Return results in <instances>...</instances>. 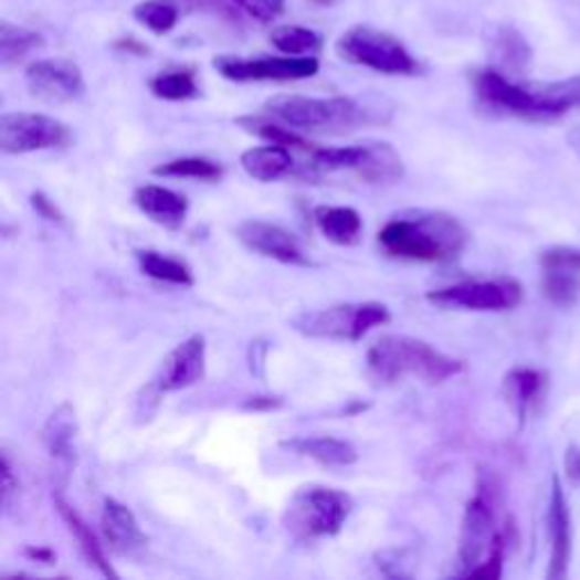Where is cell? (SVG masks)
Masks as SVG:
<instances>
[{
    "label": "cell",
    "mask_w": 580,
    "mask_h": 580,
    "mask_svg": "<svg viewBox=\"0 0 580 580\" xmlns=\"http://www.w3.org/2000/svg\"><path fill=\"white\" fill-rule=\"evenodd\" d=\"M467 230L463 222L442 211H420L388 220L379 232V245L388 256L442 263L456 259L467 245Z\"/></svg>",
    "instance_id": "cell-1"
},
{
    "label": "cell",
    "mask_w": 580,
    "mask_h": 580,
    "mask_svg": "<svg viewBox=\"0 0 580 580\" xmlns=\"http://www.w3.org/2000/svg\"><path fill=\"white\" fill-rule=\"evenodd\" d=\"M463 370V361L413 336L388 334L368 349V375L379 386H392L409 377L437 386Z\"/></svg>",
    "instance_id": "cell-2"
},
{
    "label": "cell",
    "mask_w": 580,
    "mask_h": 580,
    "mask_svg": "<svg viewBox=\"0 0 580 580\" xmlns=\"http://www.w3.org/2000/svg\"><path fill=\"white\" fill-rule=\"evenodd\" d=\"M265 114L297 129L316 134H342L370 120V109L354 98L277 96L265 103Z\"/></svg>",
    "instance_id": "cell-3"
},
{
    "label": "cell",
    "mask_w": 580,
    "mask_h": 580,
    "mask_svg": "<svg viewBox=\"0 0 580 580\" xmlns=\"http://www.w3.org/2000/svg\"><path fill=\"white\" fill-rule=\"evenodd\" d=\"M354 508L347 493L325 485L299 487L288 502L282 524L297 542H316L338 535Z\"/></svg>",
    "instance_id": "cell-4"
},
{
    "label": "cell",
    "mask_w": 580,
    "mask_h": 580,
    "mask_svg": "<svg viewBox=\"0 0 580 580\" xmlns=\"http://www.w3.org/2000/svg\"><path fill=\"white\" fill-rule=\"evenodd\" d=\"M390 323V310L379 302L336 304L327 308L304 310L293 318V329L308 338L359 342L375 327Z\"/></svg>",
    "instance_id": "cell-5"
},
{
    "label": "cell",
    "mask_w": 580,
    "mask_h": 580,
    "mask_svg": "<svg viewBox=\"0 0 580 580\" xmlns=\"http://www.w3.org/2000/svg\"><path fill=\"white\" fill-rule=\"evenodd\" d=\"M336 53L340 60L366 66L383 75H413L418 73V62L407 51L404 43L388 32L370 25H354L338 41Z\"/></svg>",
    "instance_id": "cell-6"
},
{
    "label": "cell",
    "mask_w": 580,
    "mask_h": 580,
    "mask_svg": "<svg viewBox=\"0 0 580 580\" xmlns=\"http://www.w3.org/2000/svg\"><path fill=\"white\" fill-rule=\"evenodd\" d=\"M71 139V129L46 114L14 112L0 118V150L6 155L57 150L66 148Z\"/></svg>",
    "instance_id": "cell-7"
},
{
    "label": "cell",
    "mask_w": 580,
    "mask_h": 580,
    "mask_svg": "<svg viewBox=\"0 0 580 580\" xmlns=\"http://www.w3.org/2000/svg\"><path fill=\"white\" fill-rule=\"evenodd\" d=\"M521 284L510 277L470 280L426 293V299L440 308L465 310H510L521 302Z\"/></svg>",
    "instance_id": "cell-8"
},
{
    "label": "cell",
    "mask_w": 580,
    "mask_h": 580,
    "mask_svg": "<svg viewBox=\"0 0 580 580\" xmlns=\"http://www.w3.org/2000/svg\"><path fill=\"white\" fill-rule=\"evenodd\" d=\"M499 528L495 526V504L489 487L485 483L478 485L476 495L467 502L463 528H461V540H458V576H470V571L481 565V558L489 553L495 545Z\"/></svg>",
    "instance_id": "cell-9"
},
{
    "label": "cell",
    "mask_w": 580,
    "mask_h": 580,
    "mask_svg": "<svg viewBox=\"0 0 580 580\" xmlns=\"http://www.w3.org/2000/svg\"><path fill=\"white\" fill-rule=\"evenodd\" d=\"M215 71L232 82H291V80H306L314 77L320 71V62L314 55L306 57H215Z\"/></svg>",
    "instance_id": "cell-10"
},
{
    "label": "cell",
    "mask_w": 580,
    "mask_h": 580,
    "mask_svg": "<svg viewBox=\"0 0 580 580\" xmlns=\"http://www.w3.org/2000/svg\"><path fill=\"white\" fill-rule=\"evenodd\" d=\"M25 84L32 98L46 105H66L84 96V75L73 60H39L25 68Z\"/></svg>",
    "instance_id": "cell-11"
},
{
    "label": "cell",
    "mask_w": 580,
    "mask_h": 580,
    "mask_svg": "<svg viewBox=\"0 0 580 580\" xmlns=\"http://www.w3.org/2000/svg\"><path fill=\"white\" fill-rule=\"evenodd\" d=\"M542 293L560 308H571L580 299V250L578 247H549L540 256Z\"/></svg>",
    "instance_id": "cell-12"
},
{
    "label": "cell",
    "mask_w": 580,
    "mask_h": 580,
    "mask_svg": "<svg viewBox=\"0 0 580 580\" xmlns=\"http://www.w3.org/2000/svg\"><path fill=\"white\" fill-rule=\"evenodd\" d=\"M204 375H207L204 338L191 336L166 356L155 379V386L159 392H177L200 383Z\"/></svg>",
    "instance_id": "cell-13"
},
{
    "label": "cell",
    "mask_w": 580,
    "mask_h": 580,
    "mask_svg": "<svg viewBox=\"0 0 580 580\" xmlns=\"http://www.w3.org/2000/svg\"><path fill=\"white\" fill-rule=\"evenodd\" d=\"M236 236L245 247L261 256L275 259L286 265H310L299 241L288 230L275 225V222L245 220L239 225Z\"/></svg>",
    "instance_id": "cell-14"
},
{
    "label": "cell",
    "mask_w": 580,
    "mask_h": 580,
    "mask_svg": "<svg viewBox=\"0 0 580 580\" xmlns=\"http://www.w3.org/2000/svg\"><path fill=\"white\" fill-rule=\"evenodd\" d=\"M101 528L105 545L112 553L120 558H137L148 547V535L141 530L137 517H134V513L125 504L116 499H105Z\"/></svg>",
    "instance_id": "cell-15"
},
{
    "label": "cell",
    "mask_w": 580,
    "mask_h": 580,
    "mask_svg": "<svg viewBox=\"0 0 580 580\" xmlns=\"http://www.w3.org/2000/svg\"><path fill=\"white\" fill-rule=\"evenodd\" d=\"M549 540H551V560H549V580H565L571 562V517L562 489L560 476L551 478V502H549Z\"/></svg>",
    "instance_id": "cell-16"
},
{
    "label": "cell",
    "mask_w": 580,
    "mask_h": 580,
    "mask_svg": "<svg viewBox=\"0 0 580 580\" xmlns=\"http://www.w3.org/2000/svg\"><path fill=\"white\" fill-rule=\"evenodd\" d=\"M134 204L166 230H180L189 213V202L184 196L157 184H146L134 191Z\"/></svg>",
    "instance_id": "cell-17"
},
{
    "label": "cell",
    "mask_w": 580,
    "mask_h": 580,
    "mask_svg": "<svg viewBox=\"0 0 580 580\" xmlns=\"http://www.w3.org/2000/svg\"><path fill=\"white\" fill-rule=\"evenodd\" d=\"M282 447L297 456L310 458V461H316L320 465H329V467H347L359 461V452H356L351 442L331 437V435L293 437V440H284Z\"/></svg>",
    "instance_id": "cell-18"
},
{
    "label": "cell",
    "mask_w": 580,
    "mask_h": 580,
    "mask_svg": "<svg viewBox=\"0 0 580 580\" xmlns=\"http://www.w3.org/2000/svg\"><path fill=\"white\" fill-rule=\"evenodd\" d=\"M547 390V375L532 368H515L504 379V394L517 415L519 424L528 420V415L540 404V399Z\"/></svg>",
    "instance_id": "cell-19"
},
{
    "label": "cell",
    "mask_w": 580,
    "mask_h": 580,
    "mask_svg": "<svg viewBox=\"0 0 580 580\" xmlns=\"http://www.w3.org/2000/svg\"><path fill=\"white\" fill-rule=\"evenodd\" d=\"M41 440L55 463L64 470L75 465V440H77V418L71 404H62L53 411L49 422L43 424Z\"/></svg>",
    "instance_id": "cell-20"
},
{
    "label": "cell",
    "mask_w": 580,
    "mask_h": 580,
    "mask_svg": "<svg viewBox=\"0 0 580 580\" xmlns=\"http://www.w3.org/2000/svg\"><path fill=\"white\" fill-rule=\"evenodd\" d=\"M53 502H55V508H57L60 517L64 519V524L68 526L71 535L75 538L82 556L86 558V562L92 565V567H96L103 576L116 578V571H114V567L109 565V560H107V556H105V549H103L101 540L96 538V532L92 530V526H88V524L84 521V517L64 499L62 493H55V495H53Z\"/></svg>",
    "instance_id": "cell-21"
},
{
    "label": "cell",
    "mask_w": 580,
    "mask_h": 580,
    "mask_svg": "<svg viewBox=\"0 0 580 580\" xmlns=\"http://www.w3.org/2000/svg\"><path fill=\"white\" fill-rule=\"evenodd\" d=\"M241 166L256 182H277L293 170V152L277 144L250 148L241 155Z\"/></svg>",
    "instance_id": "cell-22"
},
{
    "label": "cell",
    "mask_w": 580,
    "mask_h": 580,
    "mask_svg": "<svg viewBox=\"0 0 580 580\" xmlns=\"http://www.w3.org/2000/svg\"><path fill=\"white\" fill-rule=\"evenodd\" d=\"M314 220L320 234L334 245L359 243L363 232V218L351 207H318Z\"/></svg>",
    "instance_id": "cell-23"
},
{
    "label": "cell",
    "mask_w": 580,
    "mask_h": 580,
    "mask_svg": "<svg viewBox=\"0 0 580 580\" xmlns=\"http://www.w3.org/2000/svg\"><path fill=\"white\" fill-rule=\"evenodd\" d=\"M43 46V36L23 25L0 21V64L6 68L23 62L32 51Z\"/></svg>",
    "instance_id": "cell-24"
},
{
    "label": "cell",
    "mask_w": 580,
    "mask_h": 580,
    "mask_svg": "<svg viewBox=\"0 0 580 580\" xmlns=\"http://www.w3.org/2000/svg\"><path fill=\"white\" fill-rule=\"evenodd\" d=\"M137 261H139L141 273L152 277V280H157V282L172 284V286H182V288L196 284L191 267L184 261H180V259H172V256L146 250V252L137 254Z\"/></svg>",
    "instance_id": "cell-25"
},
{
    "label": "cell",
    "mask_w": 580,
    "mask_h": 580,
    "mask_svg": "<svg viewBox=\"0 0 580 580\" xmlns=\"http://www.w3.org/2000/svg\"><path fill=\"white\" fill-rule=\"evenodd\" d=\"M150 92L170 103H180V101H191L200 94L196 73L191 68H168L157 73L150 80Z\"/></svg>",
    "instance_id": "cell-26"
},
{
    "label": "cell",
    "mask_w": 580,
    "mask_h": 580,
    "mask_svg": "<svg viewBox=\"0 0 580 580\" xmlns=\"http://www.w3.org/2000/svg\"><path fill=\"white\" fill-rule=\"evenodd\" d=\"M271 43L282 55L306 57L310 53L320 51L323 39L318 32L302 25H282L271 32Z\"/></svg>",
    "instance_id": "cell-27"
},
{
    "label": "cell",
    "mask_w": 580,
    "mask_h": 580,
    "mask_svg": "<svg viewBox=\"0 0 580 580\" xmlns=\"http://www.w3.org/2000/svg\"><path fill=\"white\" fill-rule=\"evenodd\" d=\"M495 55L502 68L508 71H524L530 62V49L526 39L515 28H499L495 34Z\"/></svg>",
    "instance_id": "cell-28"
},
{
    "label": "cell",
    "mask_w": 580,
    "mask_h": 580,
    "mask_svg": "<svg viewBox=\"0 0 580 580\" xmlns=\"http://www.w3.org/2000/svg\"><path fill=\"white\" fill-rule=\"evenodd\" d=\"M152 172L159 177H184V180H202V182H215L222 177V168L204 157L172 159L157 166Z\"/></svg>",
    "instance_id": "cell-29"
},
{
    "label": "cell",
    "mask_w": 580,
    "mask_h": 580,
    "mask_svg": "<svg viewBox=\"0 0 580 580\" xmlns=\"http://www.w3.org/2000/svg\"><path fill=\"white\" fill-rule=\"evenodd\" d=\"M134 19L144 28H148L152 34L164 36L180 21V8H177L172 0H146V3L134 8Z\"/></svg>",
    "instance_id": "cell-30"
},
{
    "label": "cell",
    "mask_w": 580,
    "mask_h": 580,
    "mask_svg": "<svg viewBox=\"0 0 580 580\" xmlns=\"http://www.w3.org/2000/svg\"><path fill=\"white\" fill-rule=\"evenodd\" d=\"M232 3L259 23H273L284 14L286 0H232Z\"/></svg>",
    "instance_id": "cell-31"
},
{
    "label": "cell",
    "mask_w": 580,
    "mask_h": 580,
    "mask_svg": "<svg viewBox=\"0 0 580 580\" xmlns=\"http://www.w3.org/2000/svg\"><path fill=\"white\" fill-rule=\"evenodd\" d=\"M30 204L34 207V211L41 215V218H46L51 222H64V213L57 209V204L46 196V193H32L30 196Z\"/></svg>",
    "instance_id": "cell-32"
},
{
    "label": "cell",
    "mask_w": 580,
    "mask_h": 580,
    "mask_svg": "<svg viewBox=\"0 0 580 580\" xmlns=\"http://www.w3.org/2000/svg\"><path fill=\"white\" fill-rule=\"evenodd\" d=\"M565 474L571 485L580 487V447L578 444H569L565 452Z\"/></svg>",
    "instance_id": "cell-33"
},
{
    "label": "cell",
    "mask_w": 580,
    "mask_h": 580,
    "mask_svg": "<svg viewBox=\"0 0 580 580\" xmlns=\"http://www.w3.org/2000/svg\"><path fill=\"white\" fill-rule=\"evenodd\" d=\"M19 489V481H14V474H12V463L10 458L6 456L3 458V504L10 506L12 502V495Z\"/></svg>",
    "instance_id": "cell-34"
},
{
    "label": "cell",
    "mask_w": 580,
    "mask_h": 580,
    "mask_svg": "<svg viewBox=\"0 0 580 580\" xmlns=\"http://www.w3.org/2000/svg\"><path fill=\"white\" fill-rule=\"evenodd\" d=\"M284 404L280 397H252L250 401H245L243 409L247 411H275Z\"/></svg>",
    "instance_id": "cell-35"
},
{
    "label": "cell",
    "mask_w": 580,
    "mask_h": 580,
    "mask_svg": "<svg viewBox=\"0 0 580 580\" xmlns=\"http://www.w3.org/2000/svg\"><path fill=\"white\" fill-rule=\"evenodd\" d=\"M25 553H28L30 558H34V560L43 562V565H51V562L55 560V553H53L51 549H28Z\"/></svg>",
    "instance_id": "cell-36"
},
{
    "label": "cell",
    "mask_w": 580,
    "mask_h": 580,
    "mask_svg": "<svg viewBox=\"0 0 580 580\" xmlns=\"http://www.w3.org/2000/svg\"><path fill=\"white\" fill-rule=\"evenodd\" d=\"M567 144H569V148L580 157V125L567 131Z\"/></svg>",
    "instance_id": "cell-37"
},
{
    "label": "cell",
    "mask_w": 580,
    "mask_h": 580,
    "mask_svg": "<svg viewBox=\"0 0 580 580\" xmlns=\"http://www.w3.org/2000/svg\"><path fill=\"white\" fill-rule=\"evenodd\" d=\"M116 46L123 49V51H134V53H139V55H146V53H148L146 46H141V43H137V41H129V39H127V41H118Z\"/></svg>",
    "instance_id": "cell-38"
}]
</instances>
